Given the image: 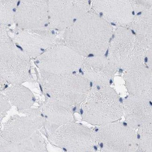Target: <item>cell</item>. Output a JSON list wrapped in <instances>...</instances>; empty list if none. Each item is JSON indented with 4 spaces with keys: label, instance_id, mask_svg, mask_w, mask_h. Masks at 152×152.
Listing matches in <instances>:
<instances>
[{
    "label": "cell",
    "instance_id": "cell-1",
    "mask_svg": "<svg viewBox=\"0 0 152 152\" xmlns=\"http://www.w3.org/2000/svg\"><path fill=\"white\" fill-rule=\"evenodd\" d=\"M114 31L110 23L92 10L64 31L62 39L83 57L103 56L108 51Z\"/></svg>",
    "mask_w": 152,
    "mask_h": 152
},
{
    "label": "cell",
    "instance_id": "cell-2",
    "mask_svg": "<svg viewBox=\"0 0 152 152\" xmlns=\"http://www.w3.org/2000/svg\"><path fill=\"white\" fill-rule=\"evenodd\" d=\"M80 107L83 120L91 125L115 122L124 115L119 96L109 85H93Z\"/></svg>",
    "mask_w": 152,
    "mask_h": 152
},
{
    "label": "cell",
    "instance_id": "cell-3",
    "mask_svg": "<svg viewBox=\"0 0 152 152\" xmlns=\"http://www.w3.org/2000/svg\"><path fill=\"white\" fill-rule=\"evenodd\" d=\"M39 82L48 97L76 108L87 96L91 83L82 75H57L39 71Z\"/></svg>",
    "mask_w": 152,
    "mask_h": 152
},
{
    "label": "cell",
    "instance_id": "cell-4",
    "mask_svg": "<svg viewBox=\"0 0 152 152\" xmlns=\"http://www.w3.org/2000/svg\"><path fill=\"white\" fill-rule=\"evenodd\" d=\"M12 116L1 130V152H20L25 144L44 126L45 119L38 109H31Z\"/></svg>",
    "mask_w": 152,
    "mask_h": 152
},
{
    "label": "cell",
    "instance_id": "cell-5",
    "mask_svg": "<svg viewBox=\"0 0 152 152\" xmlns=\"http://www.w3.org/2000/svg\"><path fill=\"white\" fill-rule=\"evenodd\" d=\"M31 57L18 48L9 35L7 27L0 28L1 77L12 84H22L31 79Z\"/></svg>",
    "mask_w": 152,
    "mask_h": 152
},
{
    "label": "cell",
    "instance_id": "cell-6",
    "mask_svg": "<svg viewBox=\"0 0 152 152\" xmlns=\"http://www.w3.org/2000/svg\"><path fill=\"white\" fill-rule=\"evenodd\" d=\"M108 58L118 68L127 70L144 63L147 49L130 28L114 29Z\"/></svg>",
    "mask_w": 152,
    "mask_h": 152
},
{
    "label": "cell",
    "instance_id": "cell-7",
    "mask_svg": "<svg viewBox=\"0 0 152 152\" xmlns=\"http://www.w3.org/2000/svg\"><path fill=\"white\" fill-rule=\"evenodd\" d=\"M84 58L69 46L63 39L36 58L39 70L57 75L75 73L81 69Z\"/></svg>",
    "mask_w": 152,
    "mask_h": 152
},
{
    "label": "cell",
    "instance_id": "cell-8",
    "mask_svg": "<svg viewBox=\"0 0 152 152\" xmlns=\"http://www.w3.org/2000/svg\"><path fill=\"white\" fill-rule=\"evenodd\" d=\"M49 136L54 145L69 152H95L98 146L96 132L75 122L58 126Z\"/></svg>",
    "mask_w": 152,
    "mask_h": 152
},
{
    "label": "cell",
    "instance_id": "cell-9",
    "mask_svg": "<svg viewBox=\"0 0 152 152\" xmlns=\"http://www.w3.org/2000/svg\"><path fill=\"white\" fill-rule=\"evenodd\" d=\"M95 132L101 152L139 151L137 133L127 125L113 122L99 126Z\"/></svg>",
    "mask_w": 152,
    "mask_h": 152
},
{
    "label": "cell",
    "instance_id": "cell-10",
    "mask_svg": "<svg viewBox=\"0 0 152 152\" xmlns=\"http://www.w3.org/2000/svg\"><path fill=\"white\" fill-rule=\"evenodd\" d=\"M47 28L41 29H23L17 27L10 36L15 44L31 57L37 58L46 50L62 39L58 37L61 32Z\"/></svg>",
    "mask_w": 152,
    "mask_h": 152
},
{
    "label": "cell",
    "instance_id": "cell-11",
    "mask_svg": "<svg viewBox=\"0 0 152 152\" xmlns=\"http://www.w3.org/2000/svg\"><path fill=\"white\" fill-rule=\"evenodd\" d=\"M89 8L90 0H48L49 27L63 32Z\"/></svg>",
    "mask_w": 152,
    "mask_h": 152
},
{
    "label": "cell",
    "instance_id": "cell-12",
    "mask_svg": "<svg viewBox=\"0 0 152 152\" xmlns=\"http://www.w3.org/2000/svg\"><path fill=\"white\" fill-rule=\"evenodd\" d=\"M15 23L20 29L49 28L48 0H19Z\"/></svg>",
    "mask_w": 152,
    "mask_h": 152
},
{
    "label": "cell",
    "instance_id": "cell-13",
    "mask_svg": "<svg viewBox=\"0 0 152 152\" xmlns=\"http://www.w3.org/2000/svg\"><path fill=\"white\" fill-rule=\"evenodd\" d=\"M91 7L93 11L117 27L130 28L134 19L131 0H92Z\"/></svg>",
    "mask_w": 152,
    "mask_h": 152
},
{
    "label": "cell",
    "instance_id": "cell-14",
    "mask_svg": "<svg viewBox=\"0 0 152 152\" xmlns=\"http://www.w3.org/2000/svg\"><path fill=\"white\" fill-rule=\"evenodd\" d=\"M81 69L82 75L93 85L108 86L118 69L103 55L84 58Z\"/></svg>",
    "mask_w": 152,
    "mask_h": 152
},
{
    "label": "cell",
    "instance_id": "cell-15",
    "mask_svg": "<svg viewBox=\"0 0 152 152\" xmlns=\"http://www.w3.org/2000/svg\"><path fill=\"white\" fill-rule=\"evenodd\" d=\"M124 80L130 95L152 103V70L147 65L144 63L126 70Z\"/></svg>",
    "mask_w": 152,
    "mask_h": 152
},
{
    "label": "cell",
    "instance_id": "cell-16",
    "mask_svg": "<svg viewBox=\"0 0 152 152\" xmlns=\"http://www.w3.org/2000/svg\"><path fill=\"white\" fill-rule=\"evenodd\" d=\"M75 107L48 97L42 106V113L45 119L44 126L49 136L58 126L75 121Z\"/></svg>",
    "mask_w": 152,
    "mask_h": 152
},
{
    "label": "cell",
    "instance_id": "cell-17",
    "mask_svg": "<svg viewBox=\"0 0 152 152\" xmlns=\"http://www.w3.org/2000/svg\"><path fill=\"white\" fill-rule=\"evenodd\" d=\"M127 125L133 129L152 122V105L146 99L130 95L123 103Z\"/></svg>",
    "mask_w": 152,
    "mask_h": 152
},
{
    "label": "cell",
    "instance_id": "cell-18",
    "mask_svg": "<svg viewBox=\"0 0 152 152\" xmlns=\"http://www.w3.org/2000/svg\"><path fill=\"white\" fill-rule=\"evenodd\" d=\"M4 94L12 105L18 111L23 113L31 109L36 101L35 97L31 90L22 84H12L10 87L1 91Z\"/></svg>",
    "mask_w": 152,
    "mask_h": 152
},
{
    "label": "cell",
    "instance_id": "cell-19",
    "mask_svg": "<svg viewBox=\"0 0 152 152\" xmlns=\"http://www.w3.org/2000/svg\"><path fill=\"white\" fill-rule=\"evenodd\" d=\"M130 28L145 48H152V8L135 17Z\"/></svg>",
    "mask_w": 152,
    "mask_h": 152
},
{
    "label": "cell",
    "instance_id": "cell-20",
    "mask_svg": "<svg viewBox=\"0 0 152 152\" xmlns=\"http://www.w3.org/2000/svg\"><path fill=\"white\" fill-rule=\"evenodd\" d=\"M19 1V0H0L1 24L7 27L15 23V9H17Z\"/></svg>",
    "mask_w": 152,
    "mask_h": 152
},
{
    "label": "cell",
    "instance_id": "cell-21",
    "mask_svg": "<svg viewBox=\"0 0 152 152\" xmlns=\"http://www.w3.org/2000/svg\"><path fill=\"white\" fill-rule=\"evenodd\" d=\"M137 135L139 151L152 152V122L140 127Z\"/></svg>",
    "mask_w": 152,
    "mask_h": 152
},
{
    "label": "cell",
    "instance_id": "cell-22",
    "mask_svg": "<svg viewBox=\"0 0 152 152\" xmlns=\"http://www.w3.org/2000/svg\"><path fill=\"white\" fill-rule=\"evenodd\" d=\"M135 11L141 12L152 8V0H131Z\"/></svg>",
    "mask_w": 152,
    "mask_h": 152
},
{
    "label": "cell",
    "instance_id": "cell-23",
    "mask_svg": "<svg viewBox=\"0 0 152 152\" xmlns=\"http://www.w3.org/2000/svg\"><path fill=\"white\" fill-rule=\"evenodd\" d=\"M11 104L7 96L1 92V111H0V118L1 122L2 119L5 117L8 111L11 108Z\"/></svg>",
    "mask_w": 152,
    "mask_h": 152
},
{
    "label": "cell",
    "instance_id": "cell-24",
    "mask_svg": "<svg viewBox=\"0 0 152 152\" xmlns=\"http://www.w3.org/2000/svg\"><path fill=\"white\" fill-rule=\"evenodd\" d=\"M145 61H146L147 66L152 70V48L147 50Z\"/></svg>",
    "mask_w": 152,
    "mask_h": 152
}]
</instances>
